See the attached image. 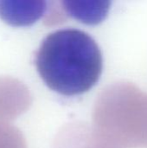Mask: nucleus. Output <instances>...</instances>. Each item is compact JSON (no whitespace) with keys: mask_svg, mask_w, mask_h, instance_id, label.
Returning <instances> with one entry per match:
<instances>
[{"mask_svg":"<svg viewBox=\"0 0 147 148\" xmlns=\"http://www.w3.org/2000/svg\"><path fill=\"white\" fill-rule=\"evenodd\" d=\"M47 5L45 1L0 0V17L12 26H28L45 14Z\"/></svg>","mask_w":147,"mask_h":148,"instance_id":"3","label":"nucleus"},{"mask_svg":"<svg viewBox=\"0 0 147 148\" xmlns=\"http://www.w3.org/2000/svg\"><path fill=\"white\" fill-rule=\"evenodd\" d=\"M32 103L29 88L19 80L0 77V122L9 123L24 114Z\"/></svg>","mask_w":147,"mask_h":148,"instance_id":"2","label":"nucleus"},{"mask_svg":"<svg viewBox=\"0 0 147 148\" xmlns=\"http://www.w3.org/2000/svg\"><path fill=\"white\" fill-rule=\"evenodd\" d=\"M52 148H98L90 129L81 122L68 124L57 134Z\"/></svg>","mask_w":147,"mask_h":148,"instance_id":"5","label":"nucleus"},{"mask_svg":"<svg viewBox=\"0 0 147 148\" xmlns=\"http://www.w3.org/2000/svg\"><path fill=\"white\" fill-rule=\"evenodd\" d=\"M36 67L44 83L66 96L84 94L100 80L103 57L85 31L68 28L49 34L36 54Z\"/></svg>","mask_w":147,"mask_h":148,"instance_id":"1","label":"nucleus"},{"mask_svg":"<svg viewBox=\"0 0 147 148\" xmlns=\"http://www.w3.org/2000/svg\"><path fill=\"white\" fill-rule=\"evenodd\" d=\"M61 4L68 18L73 17L81 23L95 25L107 17L111 2L68 0L61 1Z\"/></svg>","mask_w":147,"mask_h":148,"instance_id":"4","label":"nucleus"},{"mask_svg":"<svg viewBox=\"0 0 147 148\" xmlns=\"http://www.w3.org/2000/svg\"><path fill=\"white\" fill-rule=\"evenodd\" d=\"M0 148H28L22 132L10 123L0 122Z\"/></svg>","mask_w":147,"mask_h":148,"instance_id":"6","label":"nucleus"},{"mask_svg":"<svg viewBox=\"0 0 147 148\" xmlns=\"http://www.w3.org/2000/svg\"><path fill=\"white\" fill-rule=\"evenodd\" d=\"M47 5L45 11L44 23L47 26H54L66 22L68 18L62 7L61 2H51Z\"/></svg>","mask_w":147,"mask_h":148,"instance_id":"7","label":"nucleus"}]
</instances>
